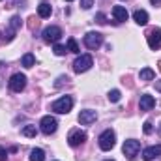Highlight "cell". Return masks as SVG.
I'll return each instance as SVG.
<instances>
[{"label": "cell", "mask_w": 161, "mask_h": 161, "mask_svg": "<svg viewBox=\"0 0 161 161\" xmlns=\"http://www.w3.org/2000/svg\"><path fill=\"white\" fill-rule=\"evenodd\" d=\"M96 120H97V113H96V111H90V109H86V111H80L79 122L82 124V125H90V124H94Z\"/></svg>", "instance_id": "11"}, {"label": "cell", "mask_w": 161, "mask_h": 161, "mask_svg": "<svg viewBox=\"0 0 161 161\" xmlns=\"http://www.w3.org/2000/svg\"><path fill=\"white\" fill-rule=\"evenodd\" d=\"M146 38H148V45H150L152 51L161 49V28H152Z\"/></svg>", "instance_id": "9"}, {"label": "cell", "mask_w": 161, "mask_h": 161, "mask_svg": "<svg viewBox=\"0 0 161 161\" xmlns=\"http://www.w3.org/2000/svg\"><path fill=\"white\" fill-rule=\"evenodd\" d=\"M150 2H152L154 6H161V0H150Z\"/></svg>", "instance_id": "31"}, {"label": "cell", "mask_w": 161, "mask_h": 161, "mask_svg": "<svg viewBox=\"0 0 161 161\" xmlns=\"http://www.w3.org/2000/svg\"><path fill=\"white\" fill-rule=\"evenodd\" d=\"M60 38H62V30L58 26H47L43 30V41L45 43H56Z\"/></svg>", "instance_id": "7"}, {"label": "cell", "mask_w": 161, "mask_h": 161, "mask_svg": "<svg viewBox=\"0 0 161 161\" xmlns=\"http://www.w3.org/2000/svg\"><path fill=\"white\" fill-rule=\"evenodd\" d=\"M51 13H53V8H51V4H47V2H41L40 6H38V15H40L41 19H47V17H51Z\"/></svg>", "instance_id": "17"}, {"label": "cell", "mask_w": 161, "mask_h": 161, "mask_svg": "<svg viewBox=\"0 0 161 161\" xmlns=\"http://www.w3.org/2000/svg\"><path fill=\"white\" fill-rule=\"evenodd\" d=\"M109 101H111V103L120 101V90H111V92H109Z\"/></svg>", "instance_id": "22"}, {"label": "cell", "mask_w": 161, "mask_h": 161, "mask_svg": "<svg viewBox=\"0 0 161 161\" xmlns=\"http://www.w3.org/2000/svg\"><path fill=\"white\" fill-rule=\"evenodd\" d=\"M71 107H73V99H71L69 96H64V97L56 99V101L51 105V109H53L54 113H58V114H68V113L71 111Z\"/></svg>", "instance_id": "1"}, {"label": "cell", "mask_w": 161, "mask_h": 161, "mask_svg": "<svg viewBox=\"0 0 161 161\" xmlns=\"http://www.w3.org/2000/svg\"><path fill=\"white\" fill-rule=\"evenodd\" d=\"M133 21H135L137 25H141V26H144V25L148 23V13H146L144 9H137V11L133 13Z\"/></svg>", "instance_id": "16"}, {"label": "cell", "mask_w": 161, "mask_h": 161, "mask_svg": "<svg viewBox=\"0 0 161 161\" xmlns=\"http://www.w3.org/2000/svg\"><path fill=\"white\" fill-rule=\"evenodd\" d=\"M159 135H161V125H159Z\"/></svg>", "instance_id": "33"}, {"label": "cell", "mask_w": 161, "mask_h": 161, "mask_svg": "<svg viewBox=\"0 0 161 161\" xmlns=\"http://www.w3.org/2000/svg\"><path fill=\"white\" fill-rule=\"evenodd\" d=\"M142 129H144V133H146V135H150V133L154 131V127H152V122H144V127H142Z\"/></svg>", "instance_id": "25"}, {"label": "cell", "mask_w": 161, "mask_h": 161, "mask_svg": "<svg viewBox=\"0 0 161 161\" xmlns=\"http://www.w3.org/2000/svg\"><path fill=\"white\" fill-rule=\"evenodd\" d=\"M28 21H30V23H28V25H30V28L34 30V26H38V21H36V17H30Z\"/></svg>", "instance_id": "29"}, {"label": "cell", "mask_w": 161, "mask_h": 161, "mask_svg": "<svg viewBox=\"0 0 161 161\" xmlns=\"http://www.w3.org/2000/svg\"><path fill=\"white\" fill-rule=\"evenodd\" d=\"M107 161H114V159H107Z\"/></svg>", "instance_id": "34"}, {"label": "cell", "mask_w": 161, "mask_h": 161, "mask_svg": "<svg viewBox=\"0 0 161 161\" xmlns=\"http://www.w3.org/2000/svg\"><path fill=\"white\" fill-rule=\"evenodd\" d=\"M101 43H103V36H101L99 32H88V34L84 36V45H86L88 49H92V51L99 49Z\"/></svg>", "instance_id": "6"}, {"label": "cell", "mask_w": 161, "mask_h": 161, "mask_svg": "<svg viewBox=\"0 0 161 161\" xmlns=\"http://www.w3.org/2000/svg\"><path fill=\"white\" fill-rule=\"evenodd\" d=\"M158 66H159V71H161V60H159V64H158Z\"/></svg>", "instance_id": "32"}, {"label": "cell", "mask_w": 161, "mask_h": 161, "mask_svg": "<svg viewBox=\"0 0 161 161\" xmlns=\"http://www.w3.org/2000/svg\"><path fill=\"white\" fill-rule=\"evenodd\" d=\"M6 159H8V152L0 146V161H6Z\"/></svg>", "instance_id": "28"}, {"label": "cell", "mask_w": 161, "mask_h": 161, "mask_svg": "<svg viewBox=\"0 0 161 161\" xmlns=\"http://www.w3.org/2000/svg\"><path fill=\"white\" fill-rule=\"evenodd\" d=\"M66 2H71V0H66Z\"/></svg>", "instance_id": "35"}, {"label": "cell", "mask_w": 161, "mask_h": 161, "mask_svg": "<svg viewBox=\"0 0 161 161\" xmlns=\"http://www.w3.org/2000/svg\"><path fill=\"white\" fill-rule=\"evenodd\" d=\"M68 51H71V53H79V45H77V41L73 40V38L68 40Z\"/></svg>", "instance_id": "23"}, {"label": "cell", "mask_w": 161, "mask_h": 161, "mask_svg": "<svg viewBox=\"0 0 161 161\" xmlns=\"http://www.w3.org/2000/svg\"><path fill=\"white\" fill-rule=\"evenodd\" d=\"M92 64H94V60H92L90 54H80L73 62V69H75V73H84V71H88L92 68Z\"/></svg>", "instance_id": "4"}, {"label": "cell", "mask_w": 161, "mask_h": 161, "mask_svg": "<svg viewBox=\"0 0 161 161\" xmlns=\"http://www.w3.org/2000/svg\"><path fill=\"white\" fill-rule=\"evenodd\" d=\"M21 133H23L25 137H36V135H38V129H36V125H25Z\"/></svg>", "instance_id": "21"}, {"label": "cell", "mask_w": 161, "mask_h": 161, "mask_svg": "<svg viewBox=\"0 0 161 161\" xmlns=\"http://www.w3.org/2000/svg\"><path fill=\"white\" fill-rule=\"evenodd\" d=\"M21 25H23V21H21V17H11V21H9V30H8V38L6 41H11L13 40V36H15V32L21 28Z\"/></svg>", "instance_id": "12"}, {"label": "cell", "mask_w": 161, "mask_h": 161, "mask_svg": "<svg viewBox=\"0 0 161 161\" xmlns=\"http://www.w3.org/2000/svg\"><path fill=\"white\" fill-rule=\"evenodd\" d=\"M25 86H26V77H25L23 73L11 75V79H9V88H11L13 92H21V90H25Z\"/></svg>", "instance_id": "10"}, {"label": "cell", "mask_w": 161, "mask_h": 161, "mask_svg": "<svg viewBox=\"0 0 161 161\" xmlns=\"http://www.w3.org/2000/svg\"><path fill=\"white\" fill-rule=\"evenodd\" d=\"M113 17H114V21L116 23H124V21H127V11H125V8H122V6H114L113 8Z\"/></svg>", "instance_id": "15"}, {"label": "cell", "mask_w": 161, "mask_h": 161, "mask_svg": "<svg viewBox=\"0 0 161 161\" xmlns=\"http://www.w3.org/2000/svg\"><path fill=\"white\" fill-rule=\"evenodd\" d=\"M159 156H161V144L150 146V148H146L142 152V159L144 161H152V159H156V158H159Z\"/></svg>", "instance_id": "13"}, {"label": "cell", "mask_w": 161, "mask_h": 161, "mask_svg": "<svg viewBox=\"0 0 161 161\" xmlns=\"http://www.w3.org/2000/svg\"><path fill=\"white\" fill-rule=\"evenodd\" d=\"M96 21H97L99 25H105V23H107V17H105L103 13H97V15H96Z\"/></svg>", "instance_id": "27"}, {"label": "cell", "mask_w": 161, "mask_h": 161, "mask_svg": "<svg viewBox=\"0 0 161 161\" xmlns=\"http://www.w3.org/2000/svg\"><path fill=\"white\" fill-rule=\"evenodd\" d=\"M84 141H86V133H84V131H80V129H71V131H69V135H68V144H69V146H73V148L80 146Z\"/></svg>", "instance_id": "8"}, {"label": "cell", "mask_w": 161, "mask_h": 161, "mask_svg": "<svg viewBox=\"0 0 161 161\" xmlns=\"http://www.w3.org/2000/svg\"><path fill=\"white\" fill-rule=\"evenodd\" d=\"M114 144H116V135H114V131H113V129H105V131L99 135V148L105 150V152H109L111 148H114Z\"/></svg>", "instance_id": "2"}, {"label": "cell", "mask_w": 161, "mask_h": 161, "mask_svg": "<svg viewBox=\"0 0 161 161\" xmlns=\"http://www.w3.org/2000/svg\"><path fill=\"white\" fill-rule=\"evenodd\" d=\"M53 51H54V54H56V56H62V54H66V47H64V45H58V43L54 45V49H53Z\"/></svg>", "instance_id": "24"}, {"label": "cell", "mask_w": 161, "mask_h": 161, "mask_svg": "<svg viewBox=\"0 0 161 161\" xmlns=\"http://www.w3.org/2000/svg\"><path fill=\"white\" fill-rule=\"evenodd\" d=\"M139 77H141V80H154L156 73H154V69H150V68H144V69H141Z\"/></svg>", "instance_id": "18"}, {"label": "cell", "mask_w": 161, "mask_h": 161, "mask_svg": "<svg viewBox=\"0 0 161 161\" xmlns=\"http://www.w3.org/2000/svg\"><path fill=\"white\" fill-rule=\"evenodd\" d=\"M21 62H23V66H25V68H32V66L36 64V58H34V54L26 53V54L23 56V60H21Z\"/></svg>", "instance_id": "20"}, {"label": "cell", "mask_w": 161, "mask_h": 161, "mask_svg": "<svg viewBox=\"0 0 161 161\" xmlns=\"http://www.w3.org/2000/svg\"><path fill=\"white\" fill-rule=\"evenodd\" d=\"M124 156L127 158L129 161H135L137 159V156H139V150H141V142L139 141H133V139H129V141H125L124 142Z\"/></svg>", "instance_id": "3"}, {"label": "cell", "mask_w": 161, "mask_h": 161, "mask_svg": "<svg viewBox=\"0 0 161 161\" xmlns=\"http://www.w3.org/2000/svg\"><path fill=\"white\" fill-rule=\"evenodd\" d=\"M139 107H141V111H152V109L156 107V99H154L152 96H148V94H144V96H141V101H139Z\"/></svg>", "instance_id": "14"}, {"label": "cell", "mask_w": 161, "mask_h": 161, "mask_svg": "<svg viewBox=\"0 0 161 161\" xmlns=\"http://www.w3.org/2000/svg\"><path fill=\"white\" fill-rule=\"evenodd\" d=\"M56 127H58V122H56V118L54 116H43L40 122V129L43 135H51V133H54L56 131Z\"/></svg>", "instance_id": "5"}, {"label": "cell", "mask_w": 161, "mask_h": 161, "mask_svg": "<svg viewBox=\"0 0 161 161\" xmlns=\"http://www.w3.org/2000/svg\"><path fill=\"white\" fill-rule=\"evenodd\" d=\"M30 161H45V152L41 148H34L30 154Z\"/></svg>", "instance_id": "19"}, {"label": "cell", "mask_w": 161, "mask_h": 161, "mask_svg": "<svg viewBox=\"0 0 161 161\" xmlns=\"http://www.w3.org/2000/svg\"><path fill=\"white\" fill-rule=\"evenodd\" d=\"M156 90H159L161 92V80H156Z\"/></svg>", "instance_id": "30"}, {"label": "cell", "mask_w": 161, "mask_h": 161, "mask_svg": "<svg viewBox=\"0 0 161 161\" xmlns=\"http://www.w3.org/2000/svg\"><path fill=\"white\" fill-rule=\"evenodd\" d=\"M92 4H94V0H80V8H82V9L92 8Z\"/></svg>", "instance_id": "26"}]
</instances>
